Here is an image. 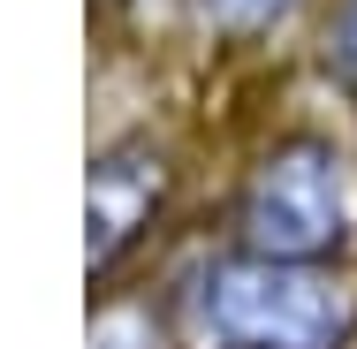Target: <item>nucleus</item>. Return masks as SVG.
Returning a JSON list of instances; mask_svg holds the SVG:
<instances>
[{"instance_id": "5", "label": "nucleus", "mask_w": 357, "mask_h": 349, "mask_svg": "<svg viewBox=\"0 0 357 349\" xmlns=\"http://www.w3.org/2000/svg\"><path fill=\"white\" fill-rule=\"evenodd\" d=\"M327 69L342 84H357V0H342L335 23H327Z\"/></svg>"}, {"instance_id": "1", "label": "nucleus", "mask_w": 357, "mask_h": 349, "mask_svg": "<svg viewBox=\"0 0 357 349\" xmlns=\"http://www.w3.org/2000/svg\"><path fill=\"white\" fill-rule=\"evenodd\" d=\"M183 319L206 349H342L350 296L304 258H213L183 288Z\"/></svg>"}, {"instance_id": "4", "label": "nucleus", "mask_w": 357, "mask_h": 349, "mask_svg": "<svg viewBox=\"0 0 357 349\" xmlns=\"http://www.w3.org/2000/svg\"><path fill=\"white\" fill-rule=\"evenodd\" d=\"M296 0H206V15H213V31L228 38H259V31H274Z\"/></svg>"}, {"instance_id": "2", "label": "nucleus", "mask_w": 357, "mask_h": 349, "mask_svg": "<svg viewBox=\"0 0 357 349\" xmlns=\"http://www.w3.org/2000/svg\"><path fill=\"white\" fill-rule=\"evenodd\" d=\"M350 235V183H342V160L327 144H282L251 190H243V251H266V258H335Z\"/></svg>"}, {"instance_id": "3", "label": "nucleus", "mask_w": 357, "mask_h": 349, "mask_svg": "<svg viewBox=\"0 0 357 349\" xmlns=\"http://www.w3.org/2000/svg\"><path fill=\"white\" fill-rule=\"evenodd\" d=\"M160 198H167V160L144 137H122L91 160V190H84V258H91V274L122 266V251L152 228Z\"/></svg>"}]
</instances>
